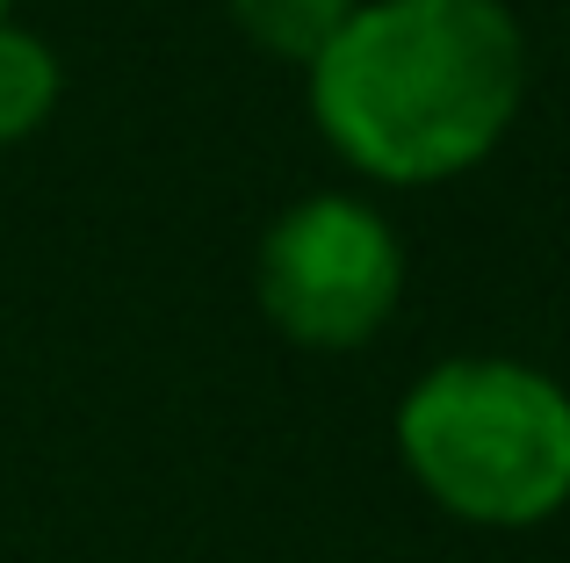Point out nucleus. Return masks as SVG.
Masks as SVG:
<instances>
[{"mask_svg":"<svg viewBox=\"0 0 570 563\" xmlns=\"http://www.w3.org/2000/svg\"><path fill=\"white\" fill-rule=\"evenodd\" d=\"M325 138L368 174L441 181L499 145L520 101V29L499 0H376L311 72Z\"/></svg>","mask_w":570,"mask_h":563,"instance_id":"obj_1","label":"nucleus"},{"mask_svg":"<svg viewBox=\"0 0 570 563\" xmlns=\"http://www.w3.org/2000/svg\"><path fill=\"white\" fill-rule=\"evenodd\" d=\"M419 484L462 521L528 527L570 498V397L513 362H448L397 419Z\"/></svg>","mask_w":570,"mask_h":563,"instance_id":"obj_2","label":"nucleus"},{"mask_svg":"<svg viewBox=\"0 0 570 563\" xmlns=\"http://www.w3.org/2000/svg\"><path fill=\"white\" fill-rule=\"evenodd\" d=\"M397 239L362 203H304L261 246V304L311 347H354L397 304Z\"/></svg>","mask_w":570,"mask_h":563,"instance_id":"obj_3","label":"nucleus"},{"mask_svg":"<svg viewBox=\"0 0 570 563\" xmlns=\"http://www.w3.org/2000/svg\"><path fill=\"white\" fill-rule=\"evenodd\" d=\"M232 14H238V29H246L253 43L318 66L325 43L354 22V0H232Z\"/></svg>","mask_w":570,"mask_h":563,"instance_id":"obj_4","label":"nucleus"},{"mask_svg":"<svg viewBox=\"0 0 570 563\" xmlns=\"http://www.w3.org/2000/svg\"><path fill=\"white\" fill-rule=\"evenodd\" d=\"M51 95H58V58L43 51L37 37L0 22V145L22 138V130L51 109Z\"/></svg>","mask_w":570,"mask_h":563,"instance_id":"obj_5","label":"nucleus"},{"mask_svg":"<svg viewBox=\"0 0 570 563\" xmlns=\"http://www.w3.org/2000/svg\"><path fill=\"white\" fill-rule=\"evenodd\" d=\"M0 14H8V0H0Z\"/></svg>","mask_w":570,"mask_h":563,"instance_id":"obj_6","label":"nucleus"}]
</instances>
